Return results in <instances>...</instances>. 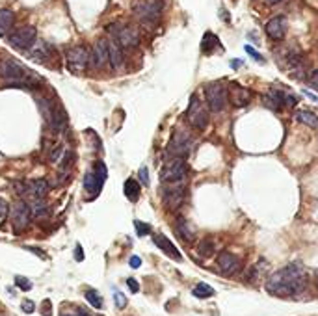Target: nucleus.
<instances>
[{
  "instance_id": "f257e3e1",
  "label": "nucleus",
  "mask_w": 318,
  "mask_h": 316,
  "mask_svg": "<svg viewBox=\"0 0 318 316\" xmlns=\"http://www.w3.org/2000/svg\"><path fill=\"white\" fill-rule=\"evenodd\" d=\"M307 286V274L300 264H288V266L277 270L266 281V290L279 298L288 296H298L300 292L305 290Z\"/></svg>"
},
{
  "instance_id": "f03ea898",
  "label": "nucleus",
  "mask_w": 318,
  "mask_h": 316,
  "mask_svg": "<svg viewBox=\"0 0 318 316\" xmlns=\"http://www.w3.org/2000/svg\"><path fill=\"white\" fill-rule=\"evenodd\" d=\"M0 76L2 78L10 80V86H21V88H30L34 86L30 82V78H34L36 74L28 73V69L25 65H21L17 60L6 58V60L0 61Z\"/></svg>"
},
{
  "instance_id": "7ed1b4c3",
  "label": "nucleus",
  "mask_w": 318,
  "mask_h": 316,
  "mask_svg": "<svg viewBox=\"0 0 318 316\" xmlns=\"http://www.w3.org/2000/svg\"><path fill=\"white\" fill-rule=\"evenodd\" d=\"M108 32L112 34V39L121 47V49H132L140 45V32L134 26L123 25V23H114L108 26Z\"/></svg>"
},
{
  "instance_id": "20e7f679",
  "label": "nucleus",
  "mask_w": 318,
  "mask_h": 316,
  "mask_svg": "<svg viewBox=\"0 0 318 316\" xmlns=\"http://www.w3.org/2000/svg\"><path fill=\"white\" fill-rule=\"evenodd\" d=\"M186 119L196 130H205L208 125V110L201 99L194 95L190 99V106L186 110Z\"/></svg>"
},
{
  "instance_id": "39448f33",
  "label": "nucleus",
  "mask_w": 318,
  "mask_h": 316,
  "mask_svg": "<svg viewBox=\"0 0 318 316\" xmlns=\"http://www.w3.org/2000/svg\"><path fill=\"white\" fill-rule=\"evenodd\" d=\"M186 171H188V166L184 158H170L160 171V181L166 184H177L184 179Z\"/></svg>"
},
{
  "instance_id": "423d86ee",
  "label": "nucleus",
  "mask_w": 318,
  "mask_h": 316,
  "mask_svg": "<svg viewBox=\"0 0 318 316\" xmlns=\"http://www.w3.org/2000/svg\"><path fill=\"white\" fill-rule=\"evenodd\" d=\"M65 61H67V69L71 73L82 74L88 69V65H92V56H90V50L86 47L78 45V47L67 50Z\"/></svg>"
},
{
  "instance_id": "0eeeda50",
  "label": "nucleus",
  "mask_w": 318,
  "mask_h": 316,
  "mask_svg": "<svg viewBox=\"0 0 318 316\" xmlns=\"http://www.w3.org/2000/svg\"><path fill=\"white\" fill-rule=\"evenodd\" d=\"M192 149V136H190L188 130L184 128H177L173 132L172 140L168 143V156L172 158H184L188 154V151Z\"/></svg>"
},
{
  "instance_id": "6e6552de",
  "label": "nucleus",
  "mask_w": 318,
  "mask_h": 316,
  "mask_svg": "<svg viewBox=\"0 0 318 316\" xmlns=\"http://www.w3.org/2000/svg\"><path fill=\"white\" fill-rule=\"evenodd\" d=\"M205 99L212 112H223L227 106V90L221 82H210L205 88Z\"/></svg>"
},
{
  "instance_id": "1a4fd4ad",
  "label": "nucleus",
  "mask_w": 318,
  "mask_h": 316,
  "mask_svg": "<svg viewBox=\"0 0 318 316\" xmlns=\"http://www.w3.org/2000/svg\"><path fill=\"white\" fill-rule=\"evenodd\" d=\"M132 8H134V15L143 23H158L162 15V4L158 0H138Z\"/></svg>"
},
{
  "instance_id": "9d476101",
  "label": "nucleus",
  "mask_w": 318,
  "mask_h": 316,
  "mask_svg": "<svg viewBox=\"0 0 318 316\" xmlns=\"http://www.w3.org/2000/svg\"><path fill=\"white\" fill-rule=\"evenodd\" d=\"M32 219V207L26 201L19 199L17 203H13L12 208V227L15 232H23L28 229Z\"/></svg>"
},
{
  "instance_id": "9b49d317",
  "label": "nucleus",
  "mask_w": 318,
  "mask_h": 316,
  "mask_svg": "<svg viewBox=\"0 0 318 316\" xmlns=\"http://www.w3.org/2000/svg\"><path fill=\"white\" fill-rule=\"evenodd\" d=\"M36 36L37 32L34 26H23V28H17L15 32H12L10 37H8V41H10L12 47H15L19 50H30L37 41Z\"/></svg>"
},
{
  "instance_id": "f8f14e48",
  "label": "nucleus",
  "mask_w": 318,
  "mask_h": 316,
  "mask_svg": "<svg viewBox=\"0 0 318 316\" xmlns=\"http://www.w3.org/2000/svg\"><path fill=\"white\" fill-rule=\"evenodd\" d=\"M104 181H106V166H104V162H97L95 170L86 173V177H84V188L92 197H97L104 186Z\"/></svg>"
},
{
  "instance_id": "ddd939ff",
  "label": "nucleus",
  "mask_w": 318,
  "mask_h": 316,
  "mask_svg": "<svg viewBox=\"0 0 318 316\" xmlns=\"http://www.w3.org/2000/svg\"><path fill=\"white\" fill-rule=\"evenodd\" d=\"M216 264L221 270V274L225 275H234L242 268V261L234 253H229V251H221L220 255L216 257Z\"/></svg>"
},
{
  "instance_id": "4468645a",
  "label": "nucleus",
  "mask_w": 318,
  "mask_h": 316,
  "mask_svg": "<svg viewBox=\"0 0 318 316\" xmlns=\"http://www.w3.org/2000/svg\"><path fill=\"white\" fill-rule=\"evenodd\" d=\"M90 56H92L93 69H103L108 63V45H106V39H97L95 45L92 47V50H90Z\"/></svg>"
},
{
  "instance_id": "2eb2a0df",
  "label": "nucleus",
  "mask_w": 318,
  "mask_h": 316,
  "mask_svg": "<svg viewBox=\"0 0 318 316\" xmlns=\"http://www.w3.org/2000/svg\"><path fill=\"white\" fill-rule=\"evenodd\" d=\"M266 34L274 41H283L285 34H287V21H285V17L277 15V17L270 19L268 23H266Z\"/></svg>"
},
{
  "instance_id": "dca6fc26",
  "label": "nucleus",
  "mask_w": 318,
  "mask_h": 316,
  "mask_svg": "<svg viewBox=\"0 0 318 316\" xmlns=\"http://www.w3.org/2000/svg\"><path fill=\"white\" fill-rule=\"evenodd\" d=\"M227 99L231 101L232 106L242 108V106H246V104H250L251 92L250 90H246V88H242V86H238V84H231L229 86V92H227Z\"/></svg>"
},
{
  "instance_id": "f3484780",
  "label": "nucleus",
  "mask_w": 318,
  "mask_h": 316,
  "mask_svg": "<svg viewBox=\"0 0 318 316\" xmlns=\"http://www.w3.org/2000/svg\"><path fill=\"white\" fill-rule=\"evenodd\" d=\"M49 183L45 181V179H36V181H30V183H26V186L21 190V194H28L32 199H43L47 192H49Z\"/></svg>"
},
{
  "instance_id": "a211bd4d",
  "label": "nucleus",
  "mask_w": 318,
  "mask_h": 316,
  "mask_svg": "<svg viewBox=\"0 0 318 316\" xmlns=\"http://www.w3.org/2000/svg\"><path fill=\"white\" fill-rule=\"evenodd\" d=\"M184 203V188L183 186H173L164 192V205L170 210H177Z\"/></svg>"
},
{
  "instance_id": "6ab92c4d",
  "label": "nucleus",
  "mask_w": 318,
  "mask_h": 316,
  "mask_svg": "<svg viewBox=\"0 0 318 316\" xmlns=\"http://www.w3.org/2000/svg\"><path fill=\"white\" fill-rule=\"evenodd\" d=\"M28 56L37 63H45L52 56V49H50V45L47 41H36V45L28 50Z\"/></svg>"
},
{
  "instance_id": "aec40b11",
  "label": "nucleus",
  "mask_w": 318,
  "mask_h": 316,
  "mask_svg": "<svg viewBox=\"0 0 318 316\" xmlns=\"http://www.w3.org/2000/svg\"><path fill=\"white\" fill-rule=\"evenodd\" d=\"M263 103L266 108L279 112V110L285 108V93L279 92V90H268L263 95Z\"/></svg>"
},
{
  "instance_id": "412c9836",
  "label": "nucleus",
  "mask_w": 318,
  "mask_h": 316,
  "mask_svg": "<svg viewBox=\"0 0 318 316\" xmlns=\"http://www.w3.org/2000/svg\"><path fill=\"white\" fill-rule=\"evenodd\" d=\"M153 242L156 244V246H158L160 250L164 251L166 255L172 257L173 261H177V262L183 261V257H181L179 250L175 248V246H173V242H170V240H168V238L164 236V234H154V236H153Z\"/></svg>"
},
{
  "instance_id": "4be33fe9",
  "label": "nucleus",
  "mask_w": 318,
  "mask_h": 316,
  "mask_svg": "<svg viewBox=\"0 0 318 316\" xmlns=\"http://www.w3.org/2000/svg\"><path fill=\"white\" fill-rule=\"evenodd\" d=\"M106 45H108V63H110L114 69H119V67L123 65L121 47H119L114 39H106Z\"/></svg>"
},
{
  "instance_id": "5701e85b",
  "label": "nucleus",
  "mask_w": 318,
  "mask_h": 316,
  "mask_svg": "<svg viewBox=\"0 0 318 316\" xmlns=\"http://www.w3.org/2000/svg\"><path fill=\"white\" fill-rule=\"evenodd\" d=\"M175 231H177V234L183 238L184 242H194V240H196V231L192 229V225H190L184 218H179L177 219Z\"/></svg>"
},
{
  "instance_id": "b1692460",
  "label": "nucleus",
  "mask_w": 318,
  "mask_h": 316,
  "mask_svg": "<svg viewBox=\"0 0 318 316\" xmlns=\"http://www.w3.org/2000/svg\"><path fill=\"white\" fill-rule=\"evenodd\" d=\"M123 192H125V195H127V199L129 201H138L140 199V183L136 181V179H127L125 181V186H123Z\"/></svg>"
},
{
  "instance_id": "393cba45",
  "label": "nucleus",
  "mask_w": 318,
  "mask_h": 316,
  "mask_svg": "<svg viewBox=\"0 0 318 316\" xmlns=\"http://www.w3.org/2000/svg\"><path fill=\"white\" fill-rule=\"evenodd\" d=\"M296 119L300 123H303V125H307V127L318 128V117L314 116L312 112H309V110H300V112L296 114Z\"/></svg>"
},
{
  "instance_id": "a878e982",
  "label": "nucleus",
  "mask_w": 318,
  "mask_h": 316,
  "mask_svg": "<svg viewBox=\"0 0 318 316\" xmlns=\"http://www.w3.org/2000/svg\"><path fill=\"white\" fill-rule=\"evenodd\" d=\"M220 43H218V37L212 34V32H207L205 36H203V41H201V50L205 54H210V52H214V49L218 47Z\"/></svg>"
},
{
  "instance_id": "bb28decb",
  "label": "nucleus",
  "mask_w": 318,
  "mask_h": 316,
  "mask_svg": "<svg viewBox=\"0 0 318 316\" xmlns=\"http://www.w3.org/2000/svg\"><path fill=\"white\" fill-rule=\"evenodd\" d=\"M192 294L199 299H205V298L214 296V288H212V286H208L207 283H197V285L192 288Z\"/></svg>"
},
{
  "instance_id": "cd10ccee",
  "label": "nucleus",
  "mask_w": 318,
  "mask_h": 316,
  "mask_svg": "<svg viewBox=\"0 0 318 316\" xmlns=\"http://www.w3.org/2000/svg\"><path fill=\"white\" fill-rule=\"evenodd\" d=\"M197 253H199L203 259H208V257L214 255V240H210V238L201 240L199 246H197Z\"/></svg>"
},
{
  "instance_id": "c85d7f7f",
  "label": "nucleus",
  "mask_w": 318,
  "mask_h": 316,
  "mask_svg": "<svg viewBox=\"0 0 318 316\" xmlns=\"http://www.w3.org/2000/svg\"><path fill=\"white\" fill-rule=\"evenodd\" d=\"M13 21H15V15L12 10H0V28L2 30L6 32L8 28H12Z\"/></svg>"
},
{
  "instance_id": "c756f323",
  "label": "nucleus",
  "mask_w": 318,
  "mask_h": 316,
  "mask_svg": "<svg viewBox=\"0 0 318 316\" xmlns=\"http://www.w3.org/2000/svg\"><path fill=\"white\" fill-rule=\"evenodd\" d=\"M32 207V216H36V218H41V216H49V207H47V203L43 199H37Z\"/></svg>"
},
{
  "instance_id": "7c9ffc66",
  "label": "nucleus",
  "mask_w": 318,
  "mask_h": 316,
  "mask_svg": "<svg viewBox=\"0 0 318 316\" xmlns=\"http://www.w3.org/2000/svg\"><path fill=\"white\" fill-rule=\"evenodd\" d=\"M86 299L92 307H95V309H103V299H101V296H99L97 290H88Z\"/></svg>"
},
{
  "instance_id": "2f4dec72",
  "label": "nucleus",
  "mask_w": 318,
  "mask_h": 316,
  "mask_svg": "<svg viewBox=\"0 0 318 316\" xmlns=\"http://www.w3.org/2000/svg\"><path fill=\"white\" fill-rule=\"evenodd\" d=\"M10 210H12V208H10V203H8L6 199H2V197H0V225L8 219Z\"/></svg>"
},
{
  "instance_id": "473e14b6",
  "label": "nucleus",
  "mask_w": 318,
  "mask_h": 316,
  "mask_svg": "<svg viewBox=\"0 0 318 316\" xmlns=\"http://www.w3.org/2000/svg\"><path fill=\"white\" fill-rule=\"evenodd\" d=\"M134 227H136V234H138V236H147V234L151 232V225L143 223V221H134Z\"/></svg>"
},
{
  "instance_id": "72a5a7b5",
  "label": "nucleus",
  "mask_w": 318,
  "mask_h": 316,
  "mask_svg": "<svg viewBox=\"0 0 318 316\" xmlns=\"http://www.w3.org/2000/svg\"><path fill=\"white\" fill-rule=\"evenodd\" d=\"M61 156H63V145H56L54 149H52V152L49 154V160L52 164H58Z\"/></svg>"
},
{
  "instance_id": "f704fd0d",
  "label": "nucleus",
  "mask_w": 318,
  "mask_h": 316,
  "mask_svg": "<svg viewBox=\"0 0 318 316\" xmlns=\"http://www.w3.org/2000/svg\"><path fill=\"white\" fill-rule=\"evenodd\" d=\"M15 285H17L21 290H30V288H32V281L26 279V277H23V275H17V277H15Z\"/></svg>"
},
{
  "instance_id": "c9c22d12",
  "label": "nucleus",
  "mask_w": 318,
  "mask_h": 316,
  "mask_svg": "<svg viewBox=\"0 0 318 316\" xmlns=\"http://www.w3.org/2000/svg\"><path fill=\"white\" fill-rule=\"evenodd\" d=\"M114 301H116L117 309H125V307H127V298H125V294H121L119 290H114Z\"/></svg>"
},
{
  "instance_id": "e433bc0d",
  "label": "nucleus",
  "mask_w": 318,
  "mask_h": 316,
  "mask_svg": "<svg viewBox=\"0 0 318 316\" xmlns=\"http://www.w3.org/2000/svg\"><path fill=\"white\" fill-rule=\"evenodd\" d=\"M138 177H140V183L143 184V186H149V171H147L145 166H143V168H140V171H138Z\"/></svg>"
},
{
  "instance_id": "4c0bfd02",
  "label": "nucleus",
  "mask_w": 318,
  "mask_h": 316,
  "mask_svg": "<svg viewBox=\"0 0 318 316\" xmlns=\"http://www.w3.org/2000/svg\"><path fill=\"white\" fill-rule=\"evenodd\" d=\"M21 309L25 310L26 314H32V312L36 310V305H34V301H30V299H25V301L21 303Z\"/></svg>"
},
{
  "instance_id": "58836bf2",
  "label": "nucleus",
  "mask_w": 318,
  "mask_h": 316,
  "mask_svg": "<svg viewBox=\"0 0 318 316\" xmlns=\"http://www.w3.org/2000/svg\"><path fill=\"white\" fill-rule=\"evenodd\" d=\"M41 312L45 316H52V303H50V299H43V303H41Z\"/></svg>"
},
{
  "instance_id": "ea45409f",
  "label": "nucleus",
  "mask_w": 318,
  "mask_h": 316,
  "mask_svg": "<svg viewBox=\"0 0 318 316\" xmlns=\"http://www.w3.org/2000/svg\"><path fill=\"white\" fill-rule=\"evenodd\" d=\"M246 52H248V54L251 56V58H253V60H257V61H261V63H263L264 61V58L261 54H259L257 50L253 49V47H250V45H248V47H246Z\"/></svg>"
},
{
  "instance_id": "a19ab883",
  "label": "nucleus",
  "mask_w": 318,
  "mask_h": 316,
  "mask_svg": "<svg viewBox=\"0 0 318 316\" xmlns=\"http://www.w3.org/2000/svg\"><path fill=\"white\" fill-rule=\"evenodd\" d=\"M309 86H311L312 90H318V69L312 71L311 76H309Z\"/></svg>"
},
{
  "instance_id": "79ce46f5",
  "label": "nucleus",
  "mask_w": 318,
  "mask_h": 316,
  "mask_svg": "<svg viewBox=\"0 0 318 316\" xmlns=\"http://www.w3.org/2000/svg\"><path fill=\"white\" fill-rule=\"evenodd\" d=\"M296 103H298V99L294 97V95H290V93H285V106L292 108V106H296Z\"/></svg>"
},
{
  "instance_id": "37998d69",
  "label": "nucleus",
  "mask_w": 318,
  "mask_h": 316,
  "mask_svg": "<svg viewBox=\"0 0 318 316\" xmlns=\"http://www.w3.org/2000/svg\"><path fill=\"white\" fill-rule=\"evenodd\" d=\"M127 285H129V288H130L132 292H134V294H136L138 290H140V286H138V281L132 279V277H130V279H127Z\"/></svg>"
},
{
  "instance_id": "c03bdc74",
  "label": "nucleus",
  "mask_w": 318,
  "mask_h": 316,
  "mask_svg": "<svg viewBox=\"0 0 318 316\" xmlns=\"http://www.w3.org/2000/svg\"><path fill=\"white\" fill-rule=\"evenodd\" d=\"M74 259L76 261H84V251H82V248H80V244H76V250H74Z\"/></svg>"
},
{
  "instance_id": "a18cd8bd",
  "label": "nucleus",
  "mask_w": 318,
  "mask_h": 316,
  "mask_svg": "<svg viewBox=\"0 0 318 316\" xmlns=\"http://www.w3.org/2000/svg\"><path fill=\"white\" fill-rule=\"evenodd\" d=\"M129 264H130V268H140L141 266V259H140V257H130Z\"/></svg>"
},
{
  "instance_id": "49530a36",
  "label": "nucleus",
  "mask_w": 318,
  "mask_h": 316,
  "mask_svg": "<svg viewBox=\"0 0 318 316\" xmlns=\"http://www.w3.org/2000/svg\"><path fill=\"white\" fill-rule=\"evenodd\" d=\"M303 93H305V95H307V97H309V99H311V101H314V103H318V97H316V95H312V93H311V92H307V90H303Z\"/></svg>"
},
{
  "instance_id": "de8ad7c7",
  "label": "nucleus",
  "mask_w": 318,
  "mask_h": 316,
  "mask_svg": "<svg viewBox=\"0 0 318 316\" xmlns=\"http://www.w3.org/2000/svg\"><path fill=\"white\" fill-rule=\"evenodd\" d=\"M76 316H92V312H88V310L84 309V307H80V309H78V314H76Z\"/></svg>"
},
{
  "instance_id": "09e8293b",
  "label": "nucleus",
  "mask_w": 318,
  "mask_h": 316,
  "mask_svg": "<svg viewBox=\"0 0 318 316\" xmlns=\"http://www.w3.org/2000/svg\"><path fill=\"white\" fill-rule=\"evenodd\" d=\"M270 4H277V2H281V0H268Z\"/></svg>"
},
{
  "instance_id": "8fccbe9b",
  "label": "nucleus",
  "mask_w": 318,
  "mask_h": 316,
  "mask_svg": "<svg viewBox=\"0 0 318 316\" xmlns=\"http://www.w3.org/2000/svg\"><path fill=\"white\" fill-rule=\"evenodd\" d=\"M4 36H6V32H4L2 28H0V37H4Z\"/></svg>"
},
{
  "instance_id": "3c124183",
  "label": "nucleus",
  "mask_w": 318,
  "mask_h": 316,
  "mask_svg": "<svg viewBox=\"0 0 318 316\" xmlns=\"http://www.w3.org/2000/svg\"><path fill=\"white\" fill-rule=\"evenodd\" d=\"M61 316H76V314H69V312H63Z\"/></svg>"
},
{
  "instance_id": "603ef678",
  "label": "nucleus",
  "mask_w": 318,
  "mask_h": 316,
  "mask_svg": "<svg viewBox=\"0 0 318 316\" xmlns=\"http://www.w3.org/2000/svg\"><path fill=\"white\" fill-rule=\"evenodd\" d=\"M316 288H318V272H316Z\"/></svg>"
},
{
  "instance_id": "864d4df0",
  "label": "nucleus",
  "mask_w": 318,
  "mask_h": 316,
  "mask_svg": "<svg viewBox=\"0 0 318 316\" xmlns=\"http://www.w3.org/2000/svg\"><path fill=\"white\" fill-rule=\"evenodd\" d=\"M0 316H4V314H0Z\"/></svg>"
}]
</instances>
